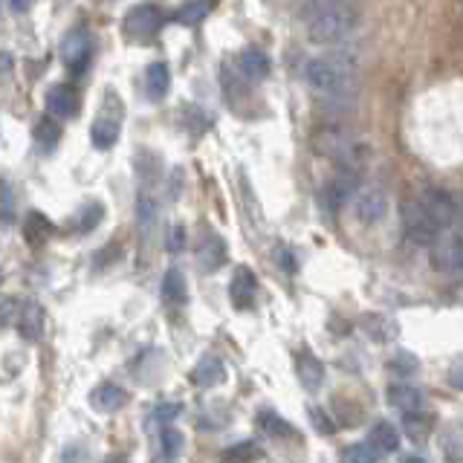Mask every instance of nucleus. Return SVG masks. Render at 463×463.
I'll list each match as a JSON object with an SVG mask.
<instances>
[{
    "label": "nucleus",
    "mask_w": 463,
    "mask_h": 463,
    "mask_svg": "<svg viewBox=\"0 0 463 463\" xmlns=\"http://www.w3.org/2000/svg\"><path fill=\"white\" fill-rule=\"evenodd\" d=\"M304 23H307V35L316 44H339L356 27V6L333 4V0L310 4L304 9Z\"/></svg>",
    "instance_id": "nucleus-1"
},
{
    "label": "nucleus",
    "mask_w": 463,
    "mask_h": 463,
    "mask_svg": "<svg viewBox=\"0 0 463 463\" xmlns=\"http://www.w3.org/2000/svg\"><path fill=\"white\" fill-rule=\"evenodd\" d=\"M307 82L325 96L345 99L354 90V64L347 58H313L304 67Z\"/></svg>",
    "instance_id": "nucleus-2"
},
{
    "label": "nucleus",
    "mask_w": 463,
    "mask_h": 463,
    "mask_svg": "<svg viewBox=\"0 0 463 463\" xmlns=\"http://www.w3.org/2000/svg\"><path fill=\"white\" fill-rule=\"evenodd\" d=\"M400 214H403V229H406V235H408L411 240H415V243H420V247H434V243L441 240L443 229L432 221L429 212L420 205V200H406L403 209H400Z\"/></svg>",
    "instance_id": "nucleus-3"
},
{
    "label": "nucleus",
    "mask_w": 463,
    "mask_h": 463,
    "mask_svg": "<svg viewBox=\"0 0 463 463\" xmlns=\"http://www.w3.org/2000/svg\"><path fill=\"white\" fill-rule=\"evenodd\" d=\"M359 188V174L354 169H342L336 171L325 186L319 191V205L325 209L328 214H336L342 205L356 195Z\"/></svg>",
    "instance_id": "nucleus-4"
},
{
    "label": "nucleus",
    "mask_w": 463,
    "mask_h": 463,
    "mask_svg": "<svg viewBox=\"0 0 463 463\" xmlns=\"http://www.w3.org/2000/svg\"><path fill=\"white\" fill-rule=\"evenodd\" d=\"M432 266L443 275H463V229L443 232L432 247Z\"/></svg>",
    "instance_id": "nucleus-5"
},
{
    "label": "nucleus",
    "mask_w": 463,
    "mask_h": 463,
    "mask_svg": "<svg viewBox=\"0 0 463 463\" xmlns=\"http://www.w3.org/2000/svg\"><path fill=\"white\" fill-rule=\"evenodd\" d=\"M93 49H96L93 35H90L84 27H75L64 35V41H61V61L67 64V70L73 75H82L87 70L90 58H93Z\"/></svg>",
    "instance_id": "nucleus-6"
},
{
    "label": "nucleus",
    "mask_w": 463,
    "mask_h": 463,
    "mask_svg": "<svg viewBox=\"0 0 463 463\" xmlns=\"http://www.w3.org/2000/svg\"><path fill=\"white\" fill-rule=\"evenodd\" d=\"M160 27H162V12L157 6H151V4L134 6L125 18V35L131 38V41H139V44L153 41L157 32H160Z\"/></svg>",
    "instance_id": "nucleus-7"
},
{
    "label": "nucleus",
    "mask_w": 463,
    "mask_h": 463,
    "mask_svg": "<svg viewBox=\"0 0 463 463\" xmlns=\"http://www.w3.org/2000/svg\"><path fill=\"white\" fill-rule=\"evenodd\" d=\"M417 200H420L423 209L429 212L432 221L441 226L443 232H446V226L455 223V217H458V200L449 195L446 188H426Z\"/></svg>",
    "instance_id": "nucleus-8"
},
{
    "label": "nucleus",
    "mask_w": 463,
    "mask_h": 463,
    "mask_svg": "<svg viewBox=\"0 0 463 463\" xmlns=\"http://www.w3.org/2000/svg\"><path fill=\"white\" fill-rule=\"evenodd\" d=\"M229 258V247L226 240L217 235V232L212 226L200 229L197 235V264L205 269V273H217Z\"/></svg>",
    "instance_id": "nucleus-9"
},
{
    "label": "nucleus",
    "mask_w": 463,
    "mask_h": 463,
    "mask_svg": "<svg viewBox=\"0 0 463 463\" xmlns=\"http://www.w3.org/2000/svg\"><path fill=\"white\" fill-rule=\"evenodd\" d=\"M47 110L53 119H75L82 113V96L73 84H53L47 90Z\"/></svg>",
    "instance_id": "nucleus-10"
},
{
    "label": "nucleus",
    "mask_w": 463,
    "mask_h": 463,
    "mask_svg": "<svg viewBox=\"0 0 463 463\" xmlns=\"http://www.w3.org/2000/svg\"><path fill=\"white\" fill-rule=\"evenodd\" d=\"M385 212H389V197H385V191L374 188V186H368L363 188L356 195L354 200V214H356V221L359 223H365V226H374L380 223Z\"/></svg>",
    "instance_id": "nucleus-11"
},
{
    "label": "nucleus",
    "mask_w": 463,
    "mask_h": 463,
    "mask_svg": "<svg viewBox=\"0 0 463 463\" xmlns=\"http://www.w3.org/2000/svg\"><path fill=\"white\" fill-rule=\"evenodd\" d=\"M119 134H122V113H110L108 108H101L96 122L90 125V143H93V148L99 151L113 148Z\"/></svg>",
    "instance_id": "nucleus-12"
},
{
    "label": "nucleus",
    "mask_w": 463,
    "mask_h": 463,
    "mask_svg": "<svg viewBox=\"0 0 463 463\" xmlns=\"http://www.w3.org/2000/svg\"><path fill=\"white\" fill-rule=\"evenodd\" d=\"M255 293H258V278L249 266H235V273H232V281H229V299L232 304L238 307V310H249L255 304Z\"/></svg>",
    "instance_id": "nucleus-13"
},
{
    "label": "nucleus",
    "mask_w": 463,
    "mask_h": 463,
    "mask_svg": "<svg viewBox=\"0 0 463 463\" xmlns=\"http://www.w3.org/2000/svg\"><path fill=\"white\" fill-rule=\"evenodd\" d=\"M316 148L321 153H328V157L339 160V162H351L354 160V139L347 136L345 131H339V127H325V131H319L316 136Z\"/></svg>",
    "instance_id": "nucleus-14"
},
{
    "label": "nucleus",
    "mask_w": 463,
    "mask_h": 463,
    "mask_svg": "<svg viewBox=\"0 0 463 463\" xmlns=\"http://www.w3.org/2000/svg\"><path fill=\"white\" fill-rule=\"evenodd\" d=\"M235 70L243 75L247 82H261L273 70V61L264 53L261 47H247L238 53V61H235Z\"/></svg>",
    "instance_id": "nucleus-15"
},
{
    "label": "nucleus",
    "mask_w": 463,
    "mask_h": 463,
    "mask_svg": "<svg viewBox=\"0 0 463 463\" xmlns=\"http://www.w3.org/2000/svg\"><path fill=\"white\" fill-rule=\"evenodd\" d=\"M18 333L27 342H41L44 328H47V313L38 301H21V316H18Z\"/></svg>",
    "instance_id": "nucleus-16"
},
{
    "label": "nucleus",
    "mask_w": 463,
    "mask_h": 463,
    "mask_svg": "<svg viewBox=\"0 0 463 463\" xmlns=\"http://www.w3.org/2000/svg\"><path fill=\"white\" fill-rule=\"evenodd\" d=\"M125 406H127V391L113 382H101L90 391V408L99 411V415H116Z\"/></svg>",
    "instance_id": "nucleus-17"
},
{
    "label": "nucleus",
    "mask_w": 463,
    "mask_h": 463,
    "mask_svg": "<svg viewBox=\"0 0 463 463\" xmlns=\"http://www.w3.org/2000/svg\"><path fill=\"white\" fill-rule=\"evenodd\" d=\"M385 400H389L391 408L403 411V415H417V411H423V406H426V394L415 389V385L400 382V385H389Z\"/></svg>",
    "instance_id": "nucleus-18"
},
{
    "label": "nucleus",
    "mask_w": 463,
    "mask_h": 463,
    "mask_svg": "<svg viewBox=\"0 0 463 463\" xmlns=\"http://www.w3.org/2000/svg\"><path fill=\"white\" fill-rule=\"evenodd\" d=\"M295 374H299V382L307 391H319L328 371H325V363H321L319 356H313L310 351H301L299 356H295Z\"/></svg>",
    "instance_id": "nucleus-19"
},
{
    "label": "nucleus",
    "mask_w": 463,
    "mask_h": 463,
    "mask_svg": "<svg viewBox=\"0 0 463 463\" xmlns=\"http://www.w3.org/2000/svg\"><path fill=\"white\" fill-rule=\"evenodd\" d=\"M359 328H363V333L368 339H374L377 345H385V342H391L397 339V321L389 319V316H382V313H368L359 319Z\"/></svg>",
    "instance_id": "nucleus-20"
},
{
    "label": "nucleus",
    "mask_w": 463,
    "mask_h": 463,
    "mask_svg": "<svg viewBox=\"0 0 463 463\" xmlns=\"http://www.w3.org/2000/svg\"><path fill=\"white\" fill-rule=\"evenodd\" d=\"M56 235V223L49 221L41 212H30L23 217V238H27L30 247H44V243Z\"/></svg>",
    "instance_id": "nucleus-21"
},
{
    "label": "nucleus",
    "mask_w": 463,
    "mask_h": 463,
    "mask_svg": "<svg viewBox=\"0 0 463 463\" xmlns=\"http://www.w3.org/2000/svg\"><path fill=\"white\" fill-rule=\"evenodd\" d=\"M195 382L200 385V389H214V385H221L226 380V365H223V359L221 356H214V354H205L200 356V363L195 368Z\"/></svg>",
    "instance_id": "nucleus-22"
},
{
    "label": "nucleus",
    "mask_w": 463,
    "mask_h": 463,
    "mask_svg": "<svg viewBox=\"0 0 463 463\" xmlns=\"http://www.w3.org/2000/svg\"><path fill=\"white\" fill-rule=\"evenodd\" d=\"M368 446L380 455H391L400 449V432H397L389 420H380L368 432Z\"/></svg>",
    "instance_id": "nucleus-23"
},
{
    "label": "nucleus",
    "mask_w": 463,
    "mask_h": 463,
    "mask_svg": "<svg viewBox=\"0 0 463 463\" xmlns=\"http://www.w3.org/2000/svg\"><path fill=\"white\" fill-rule=\"evenodd\" d=\"M145 87H148V96L153 101H160V99L169 96V90H171V70H169V64H165V61L148 64V70H145Z\"/></svg>",
    "instance_id": "nucleus-24"
},
{
    "label": "nucleus",
    "mask_w": 463,
    "mask_h": 463,
    "mask_svg": "<svg viewBox=\"0 0 463 463\" xmlns=\"http://www.w3.org/2000/svg\"><path fill=\"white\" fill-rule=\"evenodd\" d=\"M441 452L446 463H463V426L449 423L441 434Z\"/></svg>",
    "instance_id": "nucleus-25"
},
{
    "label": "nucleus",
    "mask_w": 463,
    "mask_h": 463,
    "mask_svg": "<svg viewBox=\"0 0 463 463\" xmlns=\"http://www.w3.org/2000/svg\"><path fill=\"white\" fill-rule=\"evenodd\" d=\"M162 299L165 304H186L188 301V284H186V275L179 269H169L162 275Z\"/></svg>",
    "instance_id": "nucleus-26"
},
{
    "label": "nucleus",
    "mask_w": 463,
    "mask_h": 463,
    "mask_svg": "<svg viewBox=\"0 0 463 463\" xmlns=\"http://www.w3.org/2000/svg\"><path fill=\"white\" fill-rule=\"evenodd\" d=\"M101 217H105V205L101 203H84L79 214L73 217V229H75V235H87V232H93L99 223H101Z\"/></svg>",
    "instance_id": "nucleus-27"
},
{
    "label": "nucleus",
    "mask_w": 463,
    "mask_h": 463,
    "mask_svg": "<svg viewBox=\"0 0 463 463\" xmlns=\"http://www.w3.org/2000/svg\"><path fill=\"white\" fill-rule=\"evenodd\" d=\"M61 125L53 119V116H44L41 122L35 125V143L41 151H53L61 143Z\"/></svg>",
    "instance_id": "nucleus-28"
},
{
    "label": "nucleus",
    "mask_w": 463,
    "mask_h": 463,
    "mask_svg": "<svg viewBox=\"0 0 463 463\" xmlns=\"http://www.w3.org/2000/svg\"><path fill=\"white\" fill-rule=\"evenodd\" d=\"M406 434L411 437V441H429L432 437V429H434V417L426 415V411H417V415H406V423H403Z\"/></svg>",
    "instance_id": "nucleus-29"
},
{
    "label": "nucleus",
    "mask_w": 463,
    "mask_h": 463,
    "mask_svg": "<svg viewBox=\"0 0 463 463\" xmlns=\"http://www.w3.org/2000/svg\"><path fill=\"white\" fill-rule=\"evenodd\" d=\"M258 426L269 434V437H293L295 429H293V423H287L281 415H275V411H261L258 415Z\"/></svg>",
    "instance_id": "nucleus-30"
},
{
    "label": "nucleus",
    "mask_w": 463,
    "mask_h": 463,
    "mask_svg": "<svg viewBox=\"0 0 463 463\" xmlns=\"http://www.w3.org/2000/svg\"><path fill=\"white\" fill-rule=\"evenodd\" d=\"M209 12H212V4H183L174 12V21L179 27H197L200 21H205Z\"/></svg>",
    "instance_id": "nucleus-31"
},
{
    "label": "nucleus",
    "mask_w": 463,
    "mask_h": 463,
    "mask_svg": "<svg viewBox=\"0 0 463 463\" xmlns=\"http://www.w3.org/2000/svg\"><path fill=\"white\" fill-rule=\"evenodd\" d=\"M221 458H223V463H249L255 458H261V446L255 441H240L235 446H229Z\"/></svg>",
    "instance_id": "nucleus-32"
},
{
    "label": "nucleus",
    "mask_w": 463,
    "mask_h": 463,
    "mask_svg": "<svg viewBox=\"0 0 463 463\" xmlns=\"http://www.w3.org/2000/svg\"><path fill=\"white\" fill-rule=\"evenodd\" d=\"M339 463H380V452L365 443H351L339 452Z\"/></svg>",
    "instance_id": "nucleus-33"
},
{
    "label": "nucleus",
    "mask_w": 463,
    "mask_h": 463,
    "mask_svg": "<svg viewBox=\"0 0 463 463\" xmlns=\"http://www.w3.org/2000/svg\"><path fill=\"white\" fill-rule=\"evenodd\" d=\"M389 371H394V374H400V377H411L420 371V363H417V356H411V354H394L389 359Z\"/></svg>",
    "instance_id": "nucleus-34"
},
{
    "label": "nucleus",
    "mask_w": 463,
    "mask_h": 463,
    "mask_svg": "<svg viewBox=\"0 0 463 463\" xmlns=\"http://www.w3.org/2000/svg\"><path fill=\"white\" fill-rule=\"evenodd\" d=\"M160 446H162V455L169 460H174L179 452H183V434H179L177 429H165L160 434Z\"/></svg>",
    "instance_id": "nucleus-35"
},
{
    "label": "nucleus",
    "mask_w": 463,
    "mask_h": 463,
    "mask_svg": "<svg viewBox=\"0 0 463 463\" xmlns=\"http://www.w3.org/2000/svg\"><path fill=\"white\" fill-rule=\"evenodd\" d=\"M0 195H4V200H0V214H4V226H9L12 223V214H15V195H12L9 179H4V183H0Z\"/></svg>",
    "instance_id": "nucleus-36"
},
{
    "label": "nucleus",
    "mask_w": 463,
    "mask_h": 463,
    "mask_svg": "<svg viewBox=\"0 0 463 463\" xmlns=\"http://www.w3.org/2000/svg\"><path fill=\"white\" fill-rule=\"evenodd\" d=\"M183 415V406L179 403H160L157 408H153V423H160V426H169V423Z\"/></svg>",
    "instance_id": "nucleus-37"
},
{
    "label": "nucleus",
    "mask_w": 463,
    "mask_h": 463,
    "mask_svg": "<svg viewBox=\"0 0 463 463\" xmlns=\"http://www.w3.org/2000/svg\"><path fill=\"white\" fill-rule=\"evenodd\" d=\"M165 247H169V252H183V247H186V226L183 223H174L169 229V240H165Z\"/></svg>",
    "instance_id": "nucleus-38"
},
{
    "label": "nucleus",
    "mask_w": 463,
    "mask_h": 463,
    "mask_svg": "<svg viewBox=\"0 0 463 463\" xmlns=\"http://www.w3.org/2000/svg\"><path fill=\"white\" fill-rule=\"evenodd\" d=\"M18 316H21V301L12 299V295H6V299H4V328L18 325Z\"/></svg>",
    "instance_id": "nucleus-39"
},
{
    "label": "nucleus",
    "mask_w": 463,
    "mask_h": 463,
    "mask_svg": "<svg viewBox=\"0 0 463 463\" xmlns=\"http://www.w3.org/2000/svg\"><path fill=\"white\" fill-rule=\"evenodd\" d=\"M310 420H313V426H316L319 432H325V434H333V432H336V423H333V420L328 417V411L310 408Z\"/></svg>",
    "instance_id": "nucleus-40"
},
{
    "label": "nucleus",
    "mask_w": 463,
    "mask_h": 463,
    "mask_svg": "<svg viewBox=\"0 0 463 463\" xmlns=\"http://www.w3.org/2000/svg\"><path fill=\"white\" fill-rule=\"evenodd\" d=\"M275 258H278V264H281V266L287 269V273H295V266H299V264H295V258H293V252H290L287 247L275 249Z\"/></svg>",
    "instance_id": "nucleus-41"
},
{
    "label": "nucleus",
    "mask_w": 463,
    "mask_h": 463,
    "mask_svg": "<svg viewBox=\"0 0 463 463\" xmlns=\"http://www.w3.org/2000/svg\"><path fill=\"white\" fill-rule=\"evenodd\" d=\"M449 385H452V389H458V391H463V363L449 368Z\"/></svg>",
    "instance_id": "nucleus-42"
},
{
    "label": "nucleus",
    "mask_w": 463,
    "mask_h": 463,
    "mask_svg": "<svg viewBox=\"0 0 463 463\" xmlns=\"http://www.w3.org/2000/svg\"><path fill=\"white\" fill-rule=\"evenodd\" d=\"M400 463H429V460H423L420 455H406V458H403Z\"/></svg>",
    "instance_id": "nucleus-43"
},
{
    "label": "nucleus",
    "mask_w": 463,
    "mask_h": 463,
    "mask_svg": "<svg viewBox=\"0 0 463 463\" xmlns=\"http://www.w3.org/2000/svg\"><path fill=\"white\" fill-rule=\"evenodd\" d=\"M9 9H12V12H27L30 6H27V4H9Z\"/></svg>",
    "instance_id": "nucleus-44"
},
{
    "label": "nucleus",
    "mask_w": 463,
    "mask_h": 463,
    "mask_svg": "<svg viewBox=\"0 0 463 463\" xmlns=\"http://www.w3.org/2000/svg\"><path fill=\"white\" fill-rule=\"evenodd\" d=\"M9 70H12V56L4 53V73H9Z\"/></svg>",
    "instance_id": "nucleus-45"
},
{
    "label": "nucleus",
    "mask_w": 463,
    "mask_h": 463,
    "mask_svg": "<svg viewBox=\"0 0 463 463\" xmlns=\"http://www.w3.org/2000/svg\"><path fill=\"white\" fill-rule=\"evenodd\" d=\"M105 463H127V460H125V458H108Z\"/></svg>",
    "instance_id": "nucleus-46"
}]
</instances>
